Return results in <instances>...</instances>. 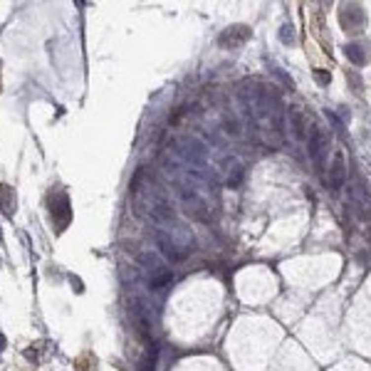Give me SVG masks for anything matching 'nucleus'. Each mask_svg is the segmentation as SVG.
<instances>
[{"mask_svg": "<svg viewBox=\"0 0 371 371\" xmlns=\"http://www.w3.org/2000/svg\"><path fill=\"white\" fill-rule=\"evenodd\" d=\"M178 196L186 206V213L193 216L196 221H208L211 218V208H208V201L198 193L196 186H191V178L178 183Z\"/></svg>", "mask_w": 371, "mask_h": 371, "instance_id": "nucleus-1", "label": "nucleus"}, {"mask_svg": "<svg viewBox=\"0 0 371 371\" xmlns=\"http://www.w3.org/2000/svg\"><path fill=\"white\" fill-rule=\"evenodd\" d=\"M307 151L309 158L317 166V173H324V163H327V153H329V136L324 129L319 126H309V136H307Z\"/></svg>", "mask_w": 371, "mask_h": 371, "instance_id": "nucleus-2", "label": "nucleus"}, {"mask_svg": "<svg viewBox=\"0 0 371 371\" xmlns=\"http://www.w3.org/2000/svg\"><path fill=\"white\" fill-rule=\"evenodd\" d=\"M153 240H156V245H158V250H161V255L168 260V262H181V260H186L188 258V253L191 250H181V245L166 233V230H161V228H156L153 230Z\"/></svg>", "mask_w": 371, "mask_h": 371, "instance_id": "nucleus-3", "label": "nucleus"}, {"mask_svg": "<svg viewBox=\"0 0 371 371\" xmlns=\"http://www.w3.org/2000/svg\"><path fill=\"white\" fill-rule=\"evenodd\" d=\"M178 153H181V158L186 163L198 166V168H203L206 161H208V148L201 141H196V139H188V141L183 144V148H178Z\"/></svg>", "mask_w": 371, "mask_h": 371, "instance_id": "nucleus-4", "label": "nucleus"}, {"mask_svg": "<svg viewBox=\"0 0 371 371\" xmlns=\"http://www.w3.org/2000/svg\"><path fill=\"white\" fill-rule=\"evenodd\" d=\"M346 158H344V151H336L334 158H332V166H329V188L332 191H341L344 183H346Z\"/></svg>", "mask_w": 371, "mask_h": 371, "instance_id": "nucleus-5", "label": "nucleus"}, {"mask_svg": "<svg viewBox=\"0 0 371 371\" xmlns=\"http://www.w3.org/2000/svg\"><path fill=\"white\" fill-rule=\"evenodd\" d=\"M248 37H250V30L245 28V25H235V28H228L221 37H218V42H221V47H240L243 42H248Z\"/></svg>", "mask_w": 371, "mask_h": 371, "instance_id": "nucleus-6", "label": "nucleus"}, {"mask_svg": "<svg viewBox=\"0 0 371 371\" xmlns=\"http://www.w3.org/2000/svg\"><path fill=\"white\" fill-rule=\"evenodd\" d=\"M290 124H292V131H295L297 139H307L309 136V121L297 107L290 109Z\"/></svg>", "mask_w": 371, "mask_h": 371, "instance_id": "nucleus-7", "label": "nucleus"}, {"mask_svg": "<svg viewBox=\"0 0 371 371\" xmlns=\"http://www.w3.org/2000/svg\"><path fill=\"white\" fill-rule=\"evenodd\" d=\"M346 57L356 65V67H361V65H366V52H364V47L361 45H346Z\"/></svg>", "mask_w": 371, "mask_h": 371, "instance_id": "nucleus-8", "label": "nucleus"}, {"mask_svg": "<svg viewBox=\"0 0 371 371\" xmlns=\"http://www.w3.org/2000/svg\"><path fill=\"white\" fill-rule=\"evenodd\" d=\"M223 126H225V134H228V136H233V139H238V136L243 134V126H240V121H238L235 116H230V114H225V119H223Z\"/></svg>", "mask_w": 371, "mask_h": 371, "instance_id": "nucleus-9", "label": "nucleus"}, {"mask_svg": "<svg viewBox=\"0 0 371 371\" xmlns=\"http://www.w3.org/2000/svg\"><path fill=\"white\" fill-rule=\"evenodd\" d=\"M243 166H238V163H233V171H230V176H228V188H238L240 186V181H243Z\"/></svg>", "mask_w": 371, "mask_h": 371, "instance_id": "nucleus-10", "label": "nucleus"}, {"mask_svg": "<svg viewBox=\"0 0 371 371\" xmlns=\"http://www.w3.org/2000/svg\"><path fill=\"white\" fill-rule=\"evenodd\" d=\"M290 30H292V28H290V25H285V28H282V30H280V40H282V42H285V45H290V42H292V40H295V33H290Z\"/></svg>", "mask_w": 371, "mask_h": 371, "instance_id": "nucleus-11", "label": "nucleus"}, {"mask_svg": "<svg viewBox=\"0 0 371 371\" xmlns=\"http://www.w3.org/2000/svg\"><path fill=\"white\" fill-rule=\"evenodd\" d=\"M3 349H5V336L0 334V354H3Z\"/></svg>", "mask_w": 371, "mask_h": 371, "instance_id": "nucleus-12", "label": "nucleus"}, {"mask_svg": "<svg viewBox=\"0 0 371 371\" xmlns=\"http://www.w3.org/2000/svg\"><path fill=\"white\" fill-rule=\"evenodd\" d=\"M0 245H3V238H0Z\"/></svg>", "mask_w": 371, "mask_h": 371, "instance_id": "nucleus-13", "label": "nucleus"}]
</instances>
